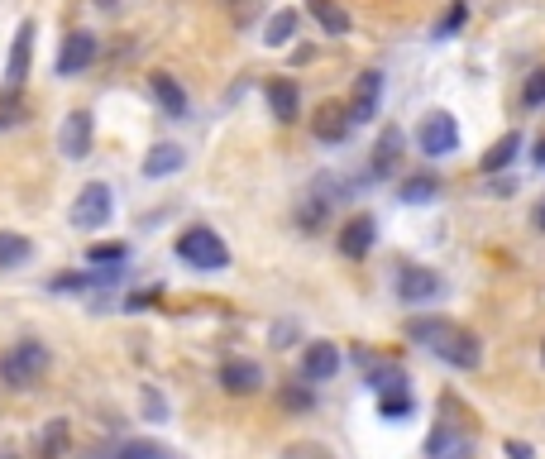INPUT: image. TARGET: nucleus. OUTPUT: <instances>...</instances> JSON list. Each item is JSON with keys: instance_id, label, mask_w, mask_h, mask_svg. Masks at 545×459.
Wrapping results in <instances>:
<instances>
[{"instance_id": "nucleus-1", "label": "nucleus", "mask_w": 545, "mask_h": 459, "mask_svg": "<svg viewBox=\"0 0 545 459\" xmlns=\"http://www.w3.org/2000/svg\"><path fill=\"white\" fill-rule=\"evenodd\" d=\"M407 340L426 345V350L436 354V359H445L450 369H479V359H483L479 335L455 326V321H445V316H412V321H407Z\"/></svg>"}, {"instance_id": "nucleus-16", "label": "nucleus", "mask_w": 545, "mask_h": 459, "mask_svg": "<svg viewBox=\"0 0 545 459\" xmlns=\"http://www.w3.org/2000/svg\"><path fill=\"white\" fill-rule=\"evenodd\" d=\"M402 130L397 125H388V130L378 134V144H373V158H369V173L373 177H393L397 173V163H402Z\"/></svg>"}, {"instance_id": "nucleus-27", "label": "nucleus", "mask_w": 545, "mask_h": 459, "mask_svg": "<svg viewBox=\"0 0 545 459\" xmlns=\"http://www.w3.org/2000/svg\"><path fill=\"white\" fill-rule=\"evenodd\" d=\"M412 393H407V388H393V393H383L378 397V412L388 416V421H402V416H412Z\"/></svg>"}, {"instance_id": "nucleus-6", "label": "nucleus", "mask_w": 545, "mask_h": 459, "mask_svg": "<svg viewBox=\"0 0 545 459\" xmlns=\"http://www.w3.org/2000/svg\"><path fill=\"white\" fill-rule=\"evenodd\" d=\"M91 139H96V120H91V110H72L63 120V130H58V153L63 158H87L91 153Z\"/></svg>"}, {"instance_id": "nucleus-14", "label": "nucleus", "mask_w": 545, "mask_h": 459, "mask_svg": "<svg viewBox=\"0 0 545 459\" xmlns=\"http://www.w3.org/2000/svg\"><path fill=\"white\" fill-rule=\"evenodd\" d=\"M335 373H340V350H335L330 340L306 345V354H302V378L306 383H330Z\"/></svg>"}, {"instance_id": "nucleus-31", "label": "nucleus", "mask_w": 545, "mask_h": 459, "mask_svg": "<svg viewBox=\"0 0 545 459\" xmlns=\"http://www.w3.org/2000/svg\"><path fill=\"white\" fill-rule=\"evenodd\" d=\"M283 459H335V455H330L321 440H292L283 450Z\"/></svg>"}, {"instance_id": "nucleus-30", "label": "nucleus", "mask_w": 545, "mask_h": 459, "mask_svg": "<svg viewBox=\"0 0 545 459\" xmlns=\"http://www.w3.org/2000/svg\"><path fill=\"white\" fill-rule=\"evenodd\" d=\"M87 259H91V263H125V259H130V244H120V240H110V244H91V249H87Z\"/></svg>"}, {"instance_id": "nucleus-15", "label": "nucleus", "mask_w": 545, "mask_h": 459, "mask_svg": "<svg viewBox=\"0 0 545 459\" xmlns=\"http://www.w3.org/2000/svg\"><path fill=\"white\" fill-rule=\"evenodd\" d=\"M349 106H335V101H326V106L311 115V134L321 139V144H345V134H349Z\"/></svg>"}, {"instance_id": "nucleus-18", "label": "nucleus", "mask_w": 545, "mask_h": 459, "mask_svg": "<svg viewBox=\"0 0 545 459\" xmlns=\"http://www.w3.org/2000/svg\"><path fill=\"white\" fill-rule=\"evenodd\" d=\"M67 445H72V421L53 416V421H44V431L34 436V459H63Z\"/></svg>"}, {"instance_id": "nucleus-10", "label": "nucleus", "mask_w": 545, "mask_h": 459, "mask_svg": "<svg viewBox=\"0 0 545 459\" xmlns=\"http://www.w3.org/2000/svg\"><path fill=\"white\" fill-rule=\"evenodd\" d=\"M378 101H383V72H359V82H354V96H349V120L354 125H369L373 115H378Z\"/></svg>"}, {"instance_id": "nucleus-35", "label": "nucleus", "mask_w": 545, "mask_h": 459, "mask_svg": "<svg viewBox=\"0 0 545 459\" xmlns=\"http://www.w3.org/2000/svg\"><path fill=\"white\" fill-rule=\"evenodd\" d=\"M91 283H96L91 273H63V278H53V292H82Z\"/></svg>"}, {"instance_id": "nucleus-24", "label": "nucleus", "mask_w": 545, "mask_h": 459, "mask_svg": "<svg viewBox=\"0 0 545 459\" xmlns=\"http://www.w3.org/2000/svg\"><path fill=\"white\" fill-rule=\"evenodd\" d=\"M29 254H34V244L24 240V235H15V230H0V268H24V263H29Z\"/></svg>"}, {"instance_id": "nucleus-38", "label": "nucleus", "mask_w": 545, "mask_h": 459, "mask_svg": "<svg viewBox=\"0 0 545 459\" xmlns=\"http://www.w3.org/2000/svg\"><path fill=\"white\" fill-rule=\"evenodd\" d=\"M531 225H536V230H541V235H545V201H541V206H536V211H531Z\"/></svg>"}, {"instance_id": "nucleus-36", "label": "nucleus", "mask_w": 545, "mask_h": 459, "mask_svg": "<svg viewBox=\"0 0 545 459\" xmlns=\"http://www.w3.org/2000/svg\"><path fill=\"white\" fill-rule=\"evenodd\" d=\"M225 5H230L235 24H249V20H254V0H225Z\"/></svg>"}, {"instance_id": "nucleus-34", "label": "nucleus", "mask_w": 545, "mask_h": 459, "mask_svg": "<svg viewBox=\"0 0 545 459\" xmlns=\"http://www.w3.org/2000/svg\"><path fill=\"white\" fill-rule=\"evenodd\" d=\"M144 416H149V421H168V402H163L158 388H144Z\"/></svg>"}, {"instance_id": "nucleus-26", "label": "nucleus", "mask_w": 545, "mask_h": 459, "mask_svg": "<svg viewBox=\"0 0 545 459\" xmlns=\"http://www.w3.org/2000/svg\"><path fill=\"white\" fill-rule=\"evenodd\" d=\"M436 192H440V177H431V173L407 177V182H402V201H407V206H421V201H431Z\"/></svg>"}, {"instance_id": "nucleus-39", "label": "nucleus", "mask_w": 545, "mask_h": 459, "mask_svg": "<svg viewBox=\"0 0 545 459\" xmlns=\"http://www.w3.org/2000/svg\"><path fill=\"white\" fill-rule=\"evenodd\" d=\"M536 168H545V134L536 139Z\"/></svg>"}, {"instance_id": "nucleus-23", "label": "nucleus", "mask_w": 545, "mask_h": 459, "mask_svg": "<svg viewBox=\"0 0 545 459\" xmlns=\"http://www.w3.org/2000/svg\"><path fill=\"white\" fill-rule=\"evenodd\" d=\"M517 153H522V134L512 130V134H502L498 144H493V149L483 153V173H502V168H512V158H517Z\"/></svg>"}, {"instance_id": "nucleus-28", "label": "nucleus", "mask_w": 545, "mask_h": 459, "mask_svg": "<svg viewBox=\"0 0 545 459\" xmlns=\"http://www.w3.org/2000/svg\"><path fill=\"white\" fill-rule=\"evenodd\" d=\"M311 402H316V397H311V383H306V378L283 383V407L287 412H311Z\"/></svg>"}, {"instance_id": "nucleus-17", "label": "nucleus", "mask_w": 545, "mask_h": 459, "mask_svg": "<svg viewBox=\"0 0 545 459\" xmlns=\"http://www.w3.org/2000/svg\"><path fill=\"white\" fill-rule=\"evenodd\" d=\"M149 91H153V101L163 106V115H173V120H187V91H182V82H177L173 72H153V77H149Z\"/></svg>"}, {"instance_id": "nucleus-20", "label": "nucleus", "mask_w": 545, "mask_h": 459, "mask_svg": "<svg viewBox=\"0 0 545 459\" xmlns=\"http://www.w3.org/2000/svg\"><path fill=\"white\" fill-rule=\"evenodd\" d=\"M306 10H311V20L326 29L330 39H340V34H349V10L340 5V0H306Z\"/></svg>"}, {"instance_id": "nucleus-9", "label": "nucleus", "mask_w": 545, "mask_h": 459, "mask_svg": "<svg viewBox=\"0 0 545 459\" xmlns=\"http://www.w3.org/2000/svg\"><path fill=\"white\" fill-rule=\"evenodd\" d=\"M426 455L431 459H469L474 455V436H469L464 426H455V421H440L436 431H431V440H426Z\"/></svg>"}, {"instance_id": "nucleus-12", "label": "nucleus", "mask_w": 545, "mask_h": 459, "mask_svg": "<svg viewBox=\"0 0 545 459\" xmlns=\"http://www.w3.org/2000/svg\"><path fill=\"white\" fill-rule=\"evenodd\" d=\"M220 388L230 397H249L263 388V369L254 364V359H225L220 364Z\"/></svg>"}, {"instance_id": "nucleus-37", "label": "nucleus", "mask_w": 545, "mask_h": 459, "mask_svg": "<svg viewBox=\"0 0 545 459\" xmlns=\"http://www.w3.org/2000/svg\"><path fill=\"white\" fill-rule=\"evenodd\" d=\"M507 459H536V455H531L526 440H507Z\"/></svg>"}, {"instance_id": "nucleus-25", "label": "nucleus", "mask_w": 545, "mask_h": 459, "mask_svg": "<svg viewBox=\"0 0 545 459\" xmlns=\"http://www.w3.org/2000/svg\"><path fill=\"white\" fill-rule=\"evenodd\" d=\"M292 34H297V10H278L273 20L263 24V44L268 48H283Z\"/></svg>"}, {"instance_id": "nucleus-8", "label": "nucleus", "mask_w": 545, "mask_h": 459, "mask_svg": "<svg viewBox=\"0 0 545 459\" xmlns=\"http://www.w3.org/2000/svg\"><path fill=\"white\" fill-rule=\"evenodd\" d=\"M440 292V278L431 273V268H421V263H402L397 268V297L407 306H421V302H431Z\"/></svg>"}, {"instance_id": "nucleus-22", "label": "nucleus", "mask_w": 545, "mask_h": 459, "mask_svg": "<svg viewBox=\"0 0 545 459\" xmlns=\"http://www.w3.org/2000/svg\"><path fill=\"white\" fill-rule=\"evenodd\" d=\"M34 115V106H29V96L15 87H0V130H15V125H24Z\"/></svg>"}, {"instance_id": "nucleus-4", "label": "nucleus", "mask_w": 545, "mask_h": 459, "mask_svg": "<svg viewBox=\"0 0 545 459\" xmlns=\"http://www.w3.org/2000/svg\"><path fill=\"white\" fill-rule=\"evenodd\" d=\"M110 216H115L110 187L106 182H87V187L77 192V201H72V225H77V230H101V225H110Z\"/></svg>"}, {"instance_id": "nucleus-13", "label": "nucleus", "mask_w": 545, "mask_h": 459, "mask_svg": "<svg viewBox=\"0 0 545 459\" xmlns=\"http://www.w3.org/2000/svg\"><path fill=\"white\" fill-rule=\"evenodd\" d=\"M373 240H378V220L373 216H349L340 225V254L345 259H364L373 249Z\"/></svg>"}, {"instance_id": "nucleus-2", "label": "nucleus", "mask_w": 545, "mask_h": 459, "mask_svg": "<svg viewBox=\"0 0 545 459\" xmlns=\"http://www.w3.org/2000/svg\"><path fill=\"white\" fill-rule=\"evenodd\" d=\"M177 259L187 263V268H201V273H220V268H230V249L220 240L216 230H206V225H187L182 235H177Z\"/></svg>"}, {"instance_id": "nucleus-29", "label": "nucleus", "mask_w": 545, "mask_h": 459, "mask_svg": "<svg viewBox=\"0 0 545 459\" xmlns=\"http://www.w3.org/2000/svg\"><path fill=\"white\" fill-rule=\"evenodd\" d=\"M115 459H168V450L153 445V440H125V445L115 450Z\"/></svg>"}, {"instance_id": "nucleus-5", "label": "nucleus", "mask_w": 545, "mask_h": 459, "mask_svg": "<svg viewBox=\"0 0 545 459\" xmlns=\"http://www.w3.org/2000/svg\"><path fill=\"white\" fill-rule=\"evenodd\" d=\"M416 144H421V153L426 158H445V153L459 149V125L450 110H431L421 125H416Z\"/></svg>"}, {"instance_id": "nucleus-41", "label": "nucleus", "mask_w": 545, "mask_h": 459, "mask_svg": "<svg viewBox=\"0 0 545 459\" xmlns=\"http://www.w3.org/2000/svg\"><path fill=\"white\" fill-rule=\"evenodd\" d=\"M541 359H545V345H541Z\"/></svg>"}, {"instance_id": "nucleus-11", "label": "nucleus", "mask_w": 545, "mask_h": 459, "mask_svg": "<svg viewBox=\"0 0 545 459\" xmlns=\"http://www.w3.org/2000/svg\"><path fill=\"white\" fill-rule=\"evenodd\" d=\"M29 58H34V20H24L15 29V44H10V63H5V87L24 91L29 82Z\"/></svg>"}, {"instance_id": "nucleus-33", "label": "nucleus", "mask_w": 545, "mask_h": 459, "mask_svg": "<svg viewBox=\"0 0 545 459\" xmlns=\"http://www.w3.org/2000/svg\"><path fill=\"white\" fill-rule=\"evenodd\" d=\"M522 106H545V67H536L522 87Z\"/></svg>"}, {"instance_id": "nucleus-40", "label": "nucleus", "mask_w": 545, "mask_h": 459, "mask_svg": "<svg viewBox=\"0 0 545 459\" xmlns=\"http://www.w3.org/2000/svg\"><path fill=\"white\" fill-rule=\"evenodd\" d=\"M96 5H106V10H115V5H120V0H96Z\"/></svg>"}, {"instance_id": "nucleus-32", "label": "nucleus", "mask_w": 545, "mask_h": 459, "mask_svg": "<svg viewBox=\"0 0 545 459\" xmlns=\"http://www.w3.org/2000/svg\"><path fill=\"white\" fill-rule=\"evenodd\" d=\"M464 20H469V5H464V0H455V5L445 10V20L436 24V39H450V34H455V29H459Z\"/></svg>"}, {"instance_id": "nucleus-7", "label": "nucleus", "mask_w": 545, "mask_h": 459, "mask_svg": "<svg viewBox=\"0 0 545 459\" xmlns=\"http://www.w3.org/2000/svg\"><path fill=\"white\" fill-rule=\"evenodd\" d=\"M96 53H101L96 34L72 29V34L63 39V53H58V77H77V72H87V67L96 63Z\"/></svg>"}, {"instance_id": "nucleus-21", "label": "nucleus", "mask_w": 545, "mask_h": 459, "mask_svg": "<svg viewBox=\"0 0 545 459\" xmlns=\"http://www.w3.org/2000/svg\"><path fill=\"white\" fill-rule=\"evenodd\" d=\"M268 106H273V115H278L283 125H292V120L302 115V96H297V87H292L287 77H278V82H268Z\"/></svg>"}, {"instance_id": "nucleus-3", "label": "nucleus", "mask_w": 545, "mask_h": 459, "mask_svg": "<svg viewBox=\"0 0 545 459\" xmlns=\"http://www.w3.org/2000/svg\"><path fill=\"white\" fill-rule=\"evenodd\" d=\"M44 373H48V350L39 340H20V345H10V350L0 354V383L15 388V393L34 388Z\"/></svg>"}, {"instance_id": "nucleus-19", "label": "nucleus", "mask_w": 545, "mask_h": 459, "mask_svg": "<svg viewBox=\"0 0 545 459\" xmlns=\"http://www.w3.org/2000/svg\"><path fill=\"white\" fill-rule=\"evenodd\" d=\"M187 168V149L182 144H153L144 158V177H173Z\"/></svg>"}]
</instances>
